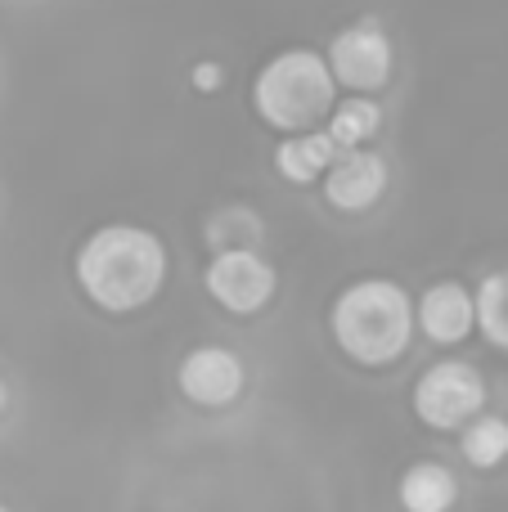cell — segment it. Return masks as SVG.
I'll list each match as a JSON object with an SVG mask.
<instances>
[{"label": "cell", "instance_id": "1", "mask_svg": "<svg viewBox=\"0 0 508 512\" xmlns=\"http://www.w3.org/2000/svg\"><path fill=\"white\" fill-rule=\"evenodd\" d=\"M77 283L99 310L131 315L167 283V248L140 225H104L77 248Z\"/></svg>", "mask_w": 508, "mask_h": 512}, {"label": "cell", "instance_id": "2", "mask_svg": "<svg viewBox=\"0 0 508 512\" xmlns=\"http://www.w3.org/2000/svg\"><path fill=\"white\" fill-rule=\"evenodd\" d=\"M329 328L347 360L365 364V369H383L410 351L414 301L392 279H360L338 292L329 310Z\"/></svg>", "mask_w": 508, "mask_h": 512}, {"label": "cell", "instance_id": "3", "mask_svg": "<svg viewBox=\"0 0 508 512\" xmlns=\"http://www.w3.org/2000/svg\"><path fill=\"white\" fill-rule=\"evenodd\" d=\"M333 104H338V81L320 50H279L252 81L257 117L284 135L315 131V122H324Z\"/></svg>", "mask_w": 508, "mask_h": 512}, {"label": "cell", "instance_id": "4", "mask_svg": "<svg viewBox=\"0 0 508 512\" xmlns=\"http://www.w3.org/2000/svg\"><path fill=\"white\" fill-rule=\"evenodd\" d=\"M486 409V382L473 364L441 360L414 382V414L432 432H459Z\"/></svg>", "mask_w": 508, "mask_h": 512}, {"label": "cell", "instance_id": "5", "mask_svg": "<svg viewBox=\"0 0 508 512\" xmlns=\"http://www.w3.org/2000/svg\"><path fill=\"white\" fill-rule=\"evenodd\" d=\"M275 270L266 256L248 252V248H225L207 261L203 270V288L230 315H257L270 297H275Z\"/></svg>", "mask_w": 508, "mask_h": 512}, {"label": "cell", "instance_id": "6", "mask_svg": "<svg viewBox=\"0 0 508 512\" xmlns=\"http://www.w3.org/2000/svg\"><path fill=\"white\" fill-rule=\"evenodd\" d=\"M329 72L338 86L356 90V95L383 90L392 81V41H387V32L374 18L342 27L329 45Z\"/></svg>", "mask_w": 508, "mask_h": 512}, {"label": "cell", "instance_id": "7", "mask_svg": "<svg viewBox=\"0 0 508 512\" xmlns=\"http://www.w3.org/2000/svg\"><path fill=\"white\" fill-rule=\"evenodd\" d=\"M320 185L338 212H369L387 194V162L374 149H342L320 176Z\"/></svg>", "mask_w": 508, "mask_h": 512}, {"label": "cell", "instance_id": "8", "mask_svg": "<svg viewBox=\"0 0 508 512\" xmlns=\"http://www.w3.org/2000/svg\"><path fill=\"white\" fill-rule=\"evenodd\" d=\"M176 382L194 405L221 409V405H230V400H239L243 360L230 351V346H198V351H189L185 360H180Z\"/></svg>", "mask_w": 508, "mask_h": 512}, {"label": "cell", "instance_id": "9", "mask_svg": "<svg viewBox=\"0 0 508 512\" xmlns=\"http://www.w3.org/2000/svg\"><path fill=\"white\" fill-rule=\"evenodd\" d=\"M473 324H477L473 292H468L464 283H450V279L432 283V288L419 297V306H414V328H423V333L441 346L464 342V337L473 333Z\"/></svg>", "mask_w": 508, "mask_h": 512}, {"label": "cell", "instance_id": "10", "mask_svg": "<svg viewBox=\"0 0 508 512\" xmlns=\"http://www.w3.org/2000/svg\"><path fill=\"white\" fill-rule=\"evenodd\" d=\"M333 158H338V144L329 140V131H302V135H288L275 149V171L288 185H315L329 171Z\"/></svg>", "mask_w": 508, "mask_h": 512}, {"label": "cell", "instance_id": "11", "mask_svg": "<svg viewBox=\"0 0 508 512\" xmlns=\"http://www.w3.org/2000/svg\"><path fill=\"white\" fill-rule=\"evenodd\" d=\"M459 499V481L446 463H414L401 477V508L405 512H450Z\"/></svg>", "mask_w": 508, "mask_h": 512}, {"label": "cell", "instance_id": "12", "mask_svg": "<svg viewBox=\"0 0 508 512\" xmlns=\"http://www.w3.org/2000/svg\"><path fill=\"white\" fill-rule=\"evenodd\" d=\"M378 126H383V108L369 95H351L342 104H333L329 113V140L342 149H365V140H374Z\"/></svg>", "mask_w": 508, "mask_h": 512}, {"label": "cell", "instance_id": "13", "mask_svg": "<svg viewBox=\"0 0 508 512\" xmlns=\"http://www.w3.org/2000/svg\"><path fill=\"white\" fill-rule=\"evenodd\" d=\"M473 315L486 342L508 351V270H495L482 279V288L473 297Z\"/></svg>", "mask_w": 508, "mask_h": 512}, {"label": "cell", "instance_id": "14", "mask_svg": "<svg viewBox=\"0 0 508 512\" xmlns=\"http://www.w3.org/2000/svg\"><path fill=\"white\" fill-rule=\"evenodd\" d=\"M464 459L473 468H500L508 459V423L495 414H477L473 423L464 427V441H459Z\"/></svg>", "mask_w": 508, "mask_h": 512}, {"label": "cell", "instance_id": "15", "mask_svg": "<svg viewBox=\"0 0 508 512\" xmlns=\"http://www.w3.org/2000/svg\"><path fill=\"white\" fill-rule=\"evenodd\" d=\"M221 81H225V68H221V63H212V59L194 63V86H198V90H221Z\"/></svg>", "mask_w": 508, "mask_h": 512}, {"label": "cell", "instance_id": "16", "mask_svg": "<svg viewBox=\"0 0 508 512\" xmlns=\"http://www.w3.org/2000/svg\"><path fill=\"white\" fill-rule=\"evenodd\" d=\"M5 405H9V391H5V382H0V414H5Z\"/></svg>", "mask_w": 508, "mask_h": 512}, {"label": "cell", "instance_id": "17", "mask_svg": "<svg viewBox=\"0 0 508 512\" xmlns=\"http://www.w3.org/2000/svg\"><path fill=\"white\" fill-rule=\"evenodd\" d=\"M0 512H9V508H0Z\"/></svg>", "mask_w": 508, "mask_h": 512}]
</instances>
